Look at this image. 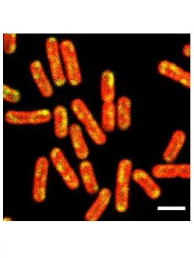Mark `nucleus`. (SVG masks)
Returning a JSON list of instances; mask_svg holds the SVG:
<instances>
[{
    "instance_id": "nucleus-1",
    "label": "nucleus",
    "mask_w": 194,
    "mask_h": 258,
    "mask_svg": "<svg viewBox=\"0 0 194 258\" xmlns=\"http://www.w3.org/2000/svg\"><path fill=\"white\" fill-rule=\"evenodd\" d=\"M71 108L92 142L98 146L104 145L107 142L106 134L87 104L82 99L75 98L71 102Z\"/></svg>"
},
{
    "instance_id": "nucleus-2",
    "label": "nucleus",
    "mask_w": 194,
    "mask_h": 258,
    "mask_svg": "<svg viewBox=\"0 0 194 258\" xmlns=\"http://www.w3.org/2000/svg\"><path fill=\"white\" fill-rule=\"evenodd\" d=\"M133 165L129 159H122L119 163L116 175L115 207L120 213L126 212L130 203V184Z\"/></svg>"
},
{
    "instance_id": "nucleus-3",
    "label": "nucleus",
    "mask_w": 194,
    "mask_h": 258,
    "mask_svg": "<svg viewBox=\"0 0 194 258\" xmlns=\"http://www.w3.org/2000/svg\"><path fill=\"white\" fill-rule=\"evenodd\" d=\"M51 120L52 112L45 108L30 111L10 109L4 116V121L14 126H38L48 123Z\"/></svg>"
},
{
    "instance_id": "nucleus-4",
    "label": "nucleus",
    "mask_w": 194,
    "mask_h": 258,
    "mask_svg": "<svg viewBox=\"0 0 194 258\" xmlns=\"http://www.w3.org/2000/svg\"><path fill=\"white\" fill-rule=\"evenodd\" d=\"M60 50L67 82L73 87L82 82V73L74 43L65 40L60 43Z\"/></svg>"
},
{
    "instance_id": "nucleus-5",
    "label": "nucleus",
    "mask_w": 194,
    "mask_h": 258,
    "mask_svg": "<svg viewBox=\"0 0 194 258\" xmlns=\"http://www.w3.org/2000/svg\"><path fill=\"white\" fill-rule=\"evenodd\" d=\"M45 51L47 57L51 80L54 85L61 88L67 83L57 39L50 37L45 42Z\"/></svg>"
},
{
    "instance_id": "nucleus-6",
    "label": "nucleus",
    "mask_w": 194,
    "mask_h": 258,
    "mask_svg": "<svg viewBox=\"0 0 194 258\" xmlns=\"http://www.w3.org/2000/svg\"><path fill=\"white\" fill-rule=\"evenodd\" d=\"M49 160L69 190L75 191L79 188L80 178L61 148L57 147L52 148Z\"/></svg>"
},
{
    "instance_id": "nucleus-7",
    "label": "nucleus",
    "mask_w": 194,
    "mask_h": 258,
    "mask_svg": "<svg viewBox=\"0 0 194 258\" xmlns=\"http://www.w3.org/2000/svg\"><path fill=\"white\" fill-rule=\"evenodd\" d=\"M50 162L45 156L36 161L34 167L32 196L35 202H43L47 195Z\"/></svg>"
},
{
    "instance_id": "nucleus-8",
    "label": "nucleus",
    "mask_w": 194,
    "mask_h": 258,
    "mask_svg": "<svg viewBox=\"0 0 194 258\" xmlns=\"http://www.w3.org/2000/svg\"><path fill=\"white\" fill-rule=\"evenodd\" d=\"M190 165L189 163L159 164L152 169V174L157 179H172L180 178L185 179L190 178Z\"/></svg>"
},
{
    "instance_id": "nucleus-9",
    "label": "nucleus",
    "mask_w": 194,
    "mask_h": 258,
    "mask_svg": "<svg viewBox=\"0 0 194 258\" xmlns=\"http://www.w3.org/2000/svg\"><path fill=\"white\" fill-rule=\"evenodd\" d=\"M157 70L161 76L180 84L187 89H190L191 76L188 70L167 60L159 62Z\"/></svg>"
},
{
    "instance_id": "nucleus-10",
    "label": "nucleus",
    "mask_w": 194,
    "mask_h": 258,
    "mask_svg": "<svg viewBox=\"0 0 194 258\" xmlns=\"http://www.w3.org/2000/svg\"><path fill=\"white\" fill-rule=\"evenodd\" d=\"M30 72L35 84L41 95L45 98L52 97L54 93L53 83L46 74L40 60H34L30 65Z\"/></svg>"
},
{
    "instance_id": "nucleus-11",
    "label": "nucleus",
    "mask_w": 194,
    "mask_h": 258,
    "mask_svg": "<svg viewBox=\"0 0 194 258\" xmlns=\"http://www.w3.org/2000/svg\"><path fill=\"white\" fill-rule=\"evenodd\" d=\"M68 136L71 139L77 158L81 161L87 160L89 157L90 151L80 124L76 123L71 124Z\"/></svg>"
},
{
    "instance_id": "nucleus-12",
    "label": "nucleus",
    "mask_w": 194,
    "mask_h": 258,
    "mask_svg": "<svg viewBox=\"0 0 194 258\" xmlns=\"http://www.w3.org/2000/svg\"><path fill=\"white\" fill-rule=\"evenodd\" d=\"M112 193L109 189L103 188L98 192V195L84 216L85 220L95 222L104 213L111 201Z\"/></svg>"
},
{
    "instance_id": "nucleus-13",
    "label": "nucleus",
    "mask_w": 194,
    "mask_h": 258,
    "mask_svg": "<svg viewBox=\"0 0 194 258\" xmlns=\"http://www.w3.org/2000/svg\"><path fill=\"white\" fill-rule=\"evenodd\" d=\"M132 179L150 198L157 200L161 196L160 187L146 171L141 169L133 170Z\"/></svg>"
},
{
    "instance_id": "nucleus-14",
    "label": "nucleus",
    "mask_w": 194,
    "mask_h": 258,
    "mask_svg": "<svg viewBox=\"0 0 194 258\" xmlns=\"http://www.w3.org/2000/svg\"><path fill=\"white\" fill-rule=\"evenodd\" d=\"M79 175L85 191L95 195L99 191V186L94 166L87 160L82 161L79 166Z\"/></svg>"
},
{
    "instance_id": "nucleus-15",
    "label": "nucleus",
    "mask_w": 194,
    "mask_h": 258,
    "mask_svg": "<svg viewBox=\"0 0 194 258\" xmlns=\"http://www.w3.org/2000/svg\"><path fill=\"white\" fill-rule=\"evenodd\" d=\"M187 135L182 130H176L170 138L168 145L163 153V159L166 162H174L183 148Z\"/></svg>"
},
{
    "instance_id": "nucleus-16",
    "label": "nucleus",
    "mask_w": 194,
    "mask_h": 258,
    "mask_svg": "<svg viewBox=\"0 0 194 258\" xmlns=\"http://www.w3.org/2000/svg\"><path fill=\"white\" fill-rule=\"evenodd\" d=\"M52 120L55 136L59 139L68 137L71 124H69L68 113L65 106L59 105L54 108L52 112Z\"/></svg>"
},
{
    "instance_id": "nucleus-17",
    "label": "nucleus",
    "mask_w": 194,
    "mask_h": 258,
    "mask_svg": "<svg viewBox=\"0 0 194 258\" xmlns=\"http://www.w3.org/2000/svg\"><path fill=\"white\" fill-rule=\"evenodd\" d=\"M116 126L121 131L128 130L132 123V103L127 96L120 97L115 103Z\"/></svg>"
},
{
    "instance_id": "nucleus-18",
    "label": "nucleus",
    "mask_w": 194,
    "mask_h": 258,
    "mask_svg": "<svg viewBox=\"0 0 194 258\" xmlns=\"http://www.w3.org/2000/svg\"><path fill=\"white\" fill-rule=\"evenodd\" d=\"M100 94L103 103L114 102L116 97L115 78L111 70H106L100 78Z\"/></svg>"
},
{
    "instance_id": "nucleus-19",
    "label": "nucleus",
    "mask_w": 194,
    "mask_h": 258,
    "mask_svg": "<svg viewBox=\"0 0 194 258\" xmlns=\"http://www.w3.org/2000/svg\"><path fill=\"white\" fill-rule=\"evenodd\" d=\"M100 124L106 134L113 132L117 127L115 102L103 103L101 110Z\"/></svg>"
},
{
    "instance_id": "nucleus-20",
    "label": "nucleus",
    "mask_w": 194,
    "mask_h": 258,
    "mask_svg": "<svg viewBox=\"0 0 194 258\" xmlns=\"http://www.w3.org/2000/svg\"><path fill=\"white\" fill-rule=\"evenodd\" d=\"M3 99L5 102L10 104H17L21 99L20 91L12 86L4 84L3 85Z\"/></svg>"
},
{
    "instance_id": "nucleus-21",
    "label": "nucleus",
    "mask_w": 194,
    "mask_h": 258,
    "mask_svg": "<svg viewBox=\"0 0 194 258\" xmlns=\"http://www.w3.org/2000/svg\"><path fill=\"white\" fill-rule=\"evenodd\" d=\"M18 38L16 34H4L3 36V50L5 54L12 55L17 51Z\"/></svg>"
},
{
    "instance_id": "nucleus-22",
    "label": "nucleus",
    "mask_w": 194,
    "mask_h": 258,
    "mask_svg": "<svg viewBox=\"0 0 194 258\" xmlns=\"http://www.w3.org/2000/svg\"><path fill=\"white\" fill-rule=\"evenodd\" d=\"M183 56L188 58L191 57V45L189 44H185L182 50Z\"/></svg>"
}]
</instances>
